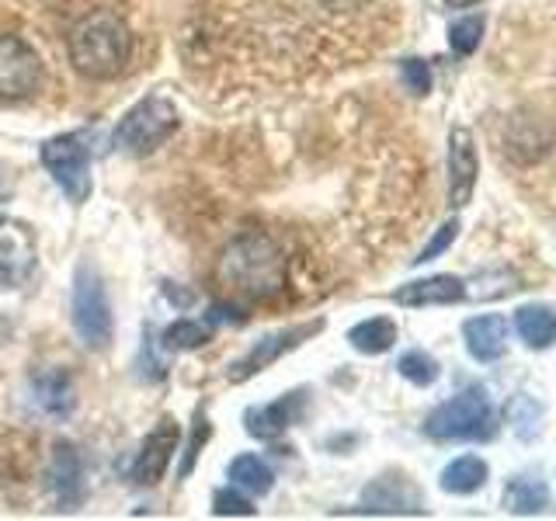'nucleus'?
Returning a JSON list of instances; mask_svg holds the SVG:
<instances>
[{
    "instance_id": "obj_14",
    "label": "nucleus",
    "mask_w": 556,
    "mask_h": 521,
    "mask_svg": "<svg viewBox=\"0 0 556 521\" xmlns=\"http://www.w3.org/2000/svg\"><path fill=\"white\" fill-rule=\"evenodd\" d=\"M466 300V285L456 275H431V278H417L393 292V303L400 306H452Z\"/></svg>"
},
{
    "instance_id": "obj_25",
    "label": "nucleus",
    "mask_w": 556,
    "mask_h": 521,
    "mask_svg": "<svg viewBox=\"0 0 556 521\" xmlns=\"http://www.w3.org/2000/svg\"><path fill=\"white\" fill-rule=\"evenodd\" d=\"M396 372L404 376L407 382H414V386H431L434 379H439V361H434L428 352H407V355H400L396 361Z\"/></svg>"
},
{
    "instance_id": "obj_6",
    "label": "nucleus",
    "mask_w": 556,
    "mask_h": 521,
    "mask_svg": "<svg viewBox=\"0 0 556 521\" xmlns=\"http://www.w3.org/2000/svg\"><path fill=\"white\" fill-rule=\"evenodd\" d=\"M42 164L70 202H84L91 195V153L80 143V136L49 139L42 147Z\"/></svg>"
},
{
    "instance_id": "obj_21",
    "label": "nucleus",
    "mask_w": 556,
    "mask_h": 521,
    "mask_svg": "<svg viewBox=\"0 0 556 521\" xmlns=\"http://www.w3.org/2000/svg\"><path fill=\"white\" fill-rule=\"evenodd\" d=\"M491 476V469L480 456H459L442 469V491L448 494H477Z\"/></svg>"
},
{
    "instance_id": "obj_4",
    "label": "nucleus",
    "mask_w": 556,
    "mask_h": 521,
    "mask_svg": "<svg viewBox=\"0 0 556 521\" xmlns=\"http://www.w3.org/2000/svg\"><path fill=\"white\" fill-rule=\"evenodd\" d=\"M178 122H181V115H178V109H174L167 98L150 94L139 104H132L129 115L118 122L115 147L132 153V156H147L156 147H164L167 139L178 132Z\"/></svg>"
},
{
    "instance_id": "obj_1",
    "label": "nucleus",
    "mask_w": 556,
    "mask_h": 521,
    "mask_svg": "<svg viewBox=\"0 0 556 521\" xmlns=\"http://www.w3.org/2000/svg\"><path fill=\"white\" fill-rule=\"evenodd\" d=\"M216 285L233 306L268 303L289 285V257L268 233H243L223 247L216 260Z\"/></svg>"
},
{
    "instance_id": "obj_28",
    "label": "nucleus",
    "mask_w": 556,
    "mask_h": 521,
    "mask_svg": "<svg viewBox=\"0 0 556 521\" xmlns=\"http://www.w3.org/2000/svg\"><path fill=\"white\" fill-rule=\"evenodd\" d=\"M400 77H404L407 91H414V94L431 91V66L425 60H404L400 63Z\"/></svg>"
},
{
    "instance_id": "obj_26",
    "label": "nucleus",
    "mask_w": 556,
    "mask_h": 521,
    "mask_svg": "<svg viewBox=\"0 0 556 521\" xmlns=\"http://www.w3.org/2000/svg\"><path fill=\"white\" fill-rule=\"evenodd\" d=\"M205 341H208V327L195 323V320H178V323H170V330H167V344L170 347H202Z\"/></svg>"
},
{
    "instance_id": "obj_23",
    "label": "nucleus",
    "mask_w": 556,
    "mask_h": 521,
    "mask_svg": "<svg viewBox=\"0 0 556 521\" xmlns=\"http://www.w3.org/2000/svg\"><path fill=\"white\" fill-rule=\"evenodd\" d=\"M230 480L237 486H243V491H251V494H268L271 483H275L268 462L261 456H237L230 462Z\"/></svg>"
},
{
    "instance_id": "obj_32",
    "label": "nucleus",
    "mask_w": 556,
    "mask_h": 521,
    "mask_svg": "<svg viewBox=\"0 0 556 521\" xmlns=\"http://www.w3.org/2000/svg\"><path fill=\"white\" fill-rule=\"evenodd\" d=\"M448 8H473V4H480V0H445Z\"/></svg>"
},
{
    "instance_id": "obj_2",
    "label": "nucleus",
    "mask_w": 556,
    "mask_h": 521,
    "mask_svg": "<svg viewBox=\"0 0 556 521\" xmlns=\"http://www.w3.org/2000/svg\"><path fill=\"white\" fill-rule=\"evenodd\" d=\"M129 25L115 11H91L70 31V63L87 80H112L129 63Z\"/></svg>"
},
{
    "instance_id": "obj_10",
    "label": "nucleus",
    "mask_w": 556,
    "mask_h": 521,
    "mask_svg": "<svg viewBox=\"0 0 556 521\" xmlns=\"http://www.w3.org/2000/svg\"><path fill=\"white\" fill-rule=\"evenodd\" d=\"M553 150V129L546 118H535L529 112H518L508 118V129H504V153L511 156L515 164H535Z\"/></svg>"
},
{
    "instance_id": "obj_27",
    "label": "nucleus",
    "mask_w": 556,
    "mask_h": 521,
    "mask_svg": "<svg viewBox=\"0 0 556 521\" xmlns=\"http://www.w3.org/2000/svg\"><path fill=\"white\" fill-rule=\"evenodd\" d=\"M456 237H459V219H448V223L442 226V230L428 240V247L414 257V265H428V260H434L439 254H445V251L452 247V243H456Z\"/></svg>"
},
{
    "instance_id": "obj_19",
    "label": "nucleus",
    "mask_w": 556,
    "mask_h": 521,
    "mask_svg": "<svg viewBox=\"0 0 556 521\" xmlns=\"http://www.w3.org/2000/svg\"><path fill=\"white\" fill-rule=\"evenodd\" d=\"M515 330L518 338L526 341L535 352H543L556 341V309L543 306V303H529L515 313Z\"/></svg>"
},
{
    "instance_id": "obj_12",
    "label": "nucleus",
    "mask_w": 556,
    "mask_h": 521,
    "mask_svg": "<svg viewBox=\"0 0 556 521\" xmlns=\"http://www.w3.org/2000/svg\"><path fill=\"white\" fill-rule=\"evenodd\" d=\"M178 439H181V428L174 424L170 417H164V421L147 434L143 448H139V456L132 462V480L143 483V486H153L156 480H161L170 456L178 452Z\"/></svg>"
},
{
    "instance_id": "obj_5",
    "label": "nucleus",
    "mask_w": 556,
    "mask_h": 521,
    "mask_svg": "<svg viewBox=\"0 0 556 521\" xmlns=\"http://www.w3.org/2000/svg\"><path fill=\"white\" fill-rule=\"evenodd\" d=\"M74 330L84 341V347H91V352H101V347L112 341L109 292H104L101 275L87 265V260L74 275Z\"/></svg>"
},
{
    "instance_id": "obj_30",
    "label": "nucleus",
    "mask_w": 556,
    "mask_h": 521,
    "mask_svg": "<svg viewBox=\"0 0 556 521\" xmlns=\"http://www.w3.org/2000/svg\"><path fill=\"white\" fill-rule=\"evenodd\" d=\"M205 439H208V424H205V417L199 410L195 414V434H191V442H188V459L181 462V476L191 473V466H195V456H199V448L205 445Z\"/></svg>"
},
{
    "instance_id": "obj_9",
    "label": "nucleus",
    "mask_w": 556,
    "mask_h": 521,
    "mask_svg": "<svg viewBox=\"0 0 556 521\" xmlns=\"http://www.w3.org/2000/svg\"><path fill=\"white\" fill-rule=\"evenodd\" d=\"M35 268V237L25 223H0V289H17Z\"/></svg>"
},
{
    "instance_id": "obj_29",
    "label": "nucleus",
    "mask_w": 556,
    "mask_h": 521,
    "mask_svg": "<svg viewBox=\"0 0 556 521\" xmlns=\"http://www.w3.org/2000/svg\"><path fill=\"white\" fill-rule=\"evenodd\" d=\"M213 511L223 518H237V514H254V504L248 497H240L237 491H219L213 497Z\"/></svg>"
},
{
    "instance_id": "obj_31",
    "label": "nucleus",
    "mask_w": 556,
    "mask_h": 521,
    "mask_svg": "<svg viewBox=\"0 0 556 521\" xmlns=\"http://www.w3.org/2000/svg\"><path fill=\"white\" fill-rule=\"evenodd\" d=\"M365 4V0H320V8H327L330 14H352Z\"/></svg>"
},
{
    "instance_id": "obj_7",
    "label": "nucleus",
    "mask_w": 556,
    "mask_h": 521,
    "mask_svg": "<svg viewBox=\"0 0 556 521\" xmlns=\"http://www.w3.org/2000/svg\"><path fill=\"white\" fill-rule=\"evenodd\" d=\"M46 77L42 56L17 35H0V98H28Z\"/></svg>"
},
{
    "instance_id": "obj_18",
    "label": "nucleus",
    "mask_w": 556,
    "mask_h": 521,
    "mask_svg": "<svg viewBox=\"0 0 556 521\" xmlns=\"http://www.w3.org/2000/svg\"><path fill=\"white\" fill-rule=\"evenodd\" d=\"M31 404L49 417H66L77 404L74 379L63 369H39L31 376Z\"/></svg>"
},
{
    "instance_id": "obj_22",
    "label": "nucleus",
    "mask_w": 556,
    "mask_h": 521,
    "mask_svg": "<svg viewBox=\"0 0 556 521\" xmlns=\"http://www.w3.org/2000/svg\"><path fill=\"white\" fill-rule=\"evenodd\" d=\"M348 341H352L355 352L362 355H382L390 352L393 341H396V327L390 317H372V320H362L348 330Z\"/></svg>"
},
{
    "instance_id": "obj_20",
    "label": "nucleus",
    "mask_w": 556,
    "mask_h": 521,
    "mask_svg": "<svg viewBox=\"0 0 556 521\" xmlns=\"http://www.w3.org/2000/svg\"><path fill=\"white\" fill-rule=\"evenodd\" d=\"M504 508L511 514H539L549 508V486L539 476H511L504 486Z\"/></svg>"
},
{
    "instance_id": "obj_3",
    "label": "nucleus",
    "mask_w": 556,
    "mask_h": 521,
    "mask_svg": "<svg viewBox=\"0 0 556 521\" xmlns=\"http://www.w3.org/2000/svg\"><path fill=\"white\" fill-rule=\"evenodd\" d=\"M494 421L491 396L483 386H469L434 407L425 421V434L434 442H459V439H486Z\"/></svg>"
},
{
    "instance_id": "obj_24",
    "label": "nucleus",
    "mask_w": 556,
    "mask_h": 521,
    "mask_svg": "<svg viewBox=\"0 0 556 521\" xmlns=\"http://www.w3.org/2000/svg\"><path fill=\"white\" fill-rule=\"evenodd\" d=\"M480 39H483V17L480 14L459 17V22L448 28V46L456 56H473V52L480 49Z\"/></svg>"
},
{
    "instance_id": "obj_13",
    "label": "nucleus",
    "mask_w": 556,
    "mask_h": 521,
    "mask_svg": "<svg viewBox=\"0 0 556 521\" xmlns=\"http://www.w3.org/2000/svg\"><path fill=\"white\" fill-rule=\"evenodd\" d=\"M49 491L56 497L60 511H74L84 500V466L74 445L60 442L49 456Z\"/></svg>"
},
{
    "instance_id": "obj_8",
    "label": "nucleus",
    "mask_w": 556,
    "mask_h": 521,
    "mask_svg": "<svg viewBox=\"0 0 556 521\" xmlns=\"http://www.w3.org/2000/svg\"><path fill=\"white\" fill-rule=\"evenodd\" d=\"M477 174H480L477 139L469 129L456 126L448 132V202L456 208L469 205V199H473Z\"/></svg>"
},
{
    "instance_id": "obj_11",
    "label": "nucleus",
    "mask_w": 556,
    "mask_h": 521,
    "mask_svg": "<svg viewBox=\"0 0 556 521\" xmlns=\"http://www.w3.org/2000/svg\"><path fill=\"white\" fill-rule=\"evenodd\" d=\"M320 327H324L320 320H313V323H303V327H289V330H278V334L261 338V341L254 344V352H251L248 358H243V361H237V365H233L230 379H233V382H240V379H251V376H257L261 369H268V365H271L275 358H282L286 352H292V347H300L306 338L317 334Z\"/></svg>"
},
{
    "instance_id": "obj_16",
    "label": "nucleus",
    "mask_w": 556,
    "mask_h": 521,
    "mask_svg": "<svg viewBox=\"0 0 556 521\" xmlns=\"http://www.w3.org/2000/svg\"><path fill=\"white\" fill-rule=\"evenodd\" d=\"M303 407H306V393L303 390L278 396L275 404H268V407L248 410V431L254 434V439H278V434L289 431L295 421H300Z\"/></svg>"
},
{
    "instance_id": "obj_17",
    "label": "nucleus",
    "mask_w": 556,
    "mask_h": 521,
    "mask_svg": "<svg viewBox=\"0 0 556 521\" xmlns=\"http://www.w3.org/2000/svg\"><path fill=\"white\" fill-rule=\"evenodd\" d=\"M466 352L477 361H497L508 352V320L501 313H486V317H473L463 323Z\"/></svg>"
},
{
    "instance_id": "obj_15",
    "label": "nucleus",
    "mask_w": 556,
    "mask_h": 521,
    "mask_svg": "<svg viewBox=\"0 0 556 521\" xmlns=\"http://www.w3.org/2000/svg\"><path fill=\"white\" fill-rule=\"evenodd\" d=\"M362 511L369 514H421V494L414 491L407 480H376L362 497Z\"/></svg>"
}]
</instances>
